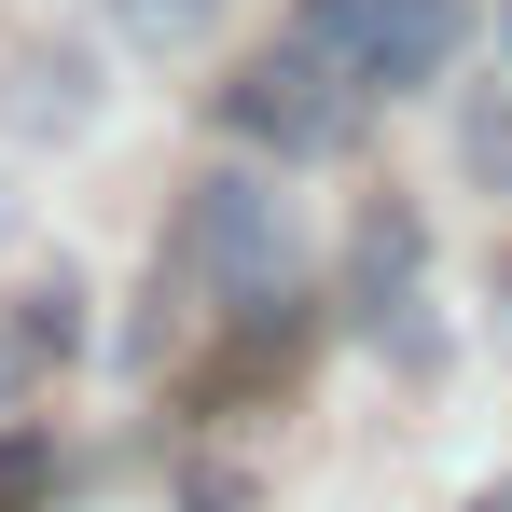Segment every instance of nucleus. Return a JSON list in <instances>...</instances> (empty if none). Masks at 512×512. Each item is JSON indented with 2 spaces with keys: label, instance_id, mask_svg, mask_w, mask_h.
Wrapping results in <instances>:
<instances>
[{
  "label": "nucleus",
  "instance_id": "7",
  "mask_svg": "<svg viewBox=\"0 0 512 512\" xmlns=\"http://www.w3.org/2000/svg\"><path fill=\"white\" fill-rule=\"evenodd\" d=\"M28 360H42V333H14V319H0V416L28 402Z\"/></svg>",
  "mask_w": 512,
  "mask_h": 512
},
{
  "label": "nucleus",
  "instance_id": "2",
  "mask_svg": "<svg viewBox=\"0 0 512 512\" xmlns=\"http://www.w3.org/2000/svg\"><path fill=\"white\" fill-rule=\"evenodd\" d=\"M222 111H236V139H263V153L333 167V153H360V125H374V84H360V70H333V56L291 28L277 56H250V70L222 84Z\"/></svg>",
  "mask_w": 512,
  "mask_h": 512
},
{
  "label": "nucleus",
  "instance_id": "8",
  "mask_svg": "<svg viewBox=\"0 0 512 512\" xmlns=\"http://www.w3.org/2000/svg\"><path fill=\"white\" fill-rule=\"evenodd\" d=\"M499 305H512V263H499Z\"/></svg>",
  "mask_w": 512,
  "mask_h": 512
},
{
  "label": "nucleus",
  "instance_id": "3",
  "mask_svg": "<svg viewBox=\"0 0 512 512\" xmlns=\"http://www.w3.org/2000/svg\"><path fill=\"white\" fill-rule=\"evenodd\" d=\"M291 28H305L333 70H360L374 97H429V84H457L471 0H291Z\"/></svg>",
  "mask_w": 512,
  "mask_h": 512
},
{
  "label": "nucleus",
  "instance_id": "6",
  "mask_svg": "<svg viewBox=\"0 0 512 512\" xmlns=\"http://www.w3.org/2000/svg\"><path fill=\"white\" fill-rule=\"evenodd\" d=\"M208 14H222V0H111V28H125V42H153V56L208 42Z\"/></svg>",
  "mask_w": 512,
  "mask_h": 512
},
{
  "label": "nucleus",
  "instance_id": "1",
  "mask_svg": "<svg viewBox=\"0 0 512 512\" xmlns=\"http://www.w3.org/2000/svg\"><path fill=\"white\" fill-rule=\"evenodd\" d=\"M180 263H194L208 305H291L305 222H291L277 167H208V180H194V194H180Z\"/></svg>",
  "mask_w": 512,
  "mask_h": 512
},
{
  "label": "nucleus",
  "instance_id": "9",
  "mask_svg": "<svg viewBox=\"0 0 512 512\" xmlns=\"http://www.w3.org/2000/svg\"><path fill=\"white\" fill-rule=\"evenodd\" d=\"M485 512H512V485H499V499H485Z\"/></svg>",
  "mask_w": 512,
  "mask_h": 512
},
{
  "label": "nucleus",
  "instance_id": "5",
  "mask_svg": "<svg viewBox=\"0 0 512 512\" xmlns=\"http://www.w3.org/2000/svg\"><path fill=\"white\" fill-rule=\"evenodd\" d=\"M457 97V167H471V194H512V97L499 84H443Z\"/></svg>",
  "mask_w": 512,
  "mask_h": 512
},
{
  "label": "nucleus",
  "instance_id": "4",
  "mask_svg": "<svg viewBox=\"0 0 512 512\" xmlns=\"http://www.w3.org/2000/svg\"><path fill=\"white\" fill-rule=\"evenodd\" d=\"M0 111H14L28 139H70V125L97 111V97H84V56H70V42H28V56H14V97H0Z\"/></svg>",
  "mask_w": 512,
  "mask_h": 512
}]
</instances>
